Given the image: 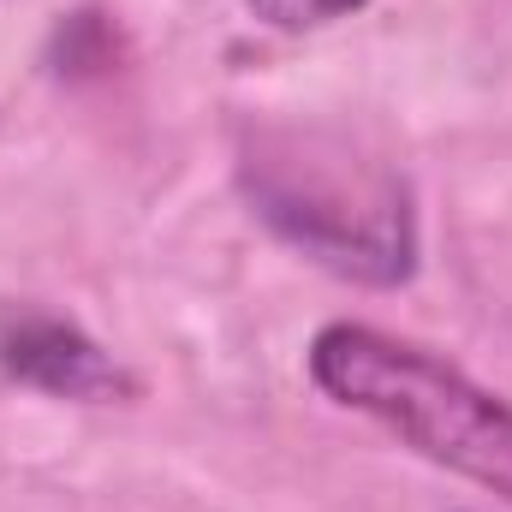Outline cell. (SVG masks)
Returning a JSON list of instances; mask_svg holds the SVG:
<instances>
[{
    "label": "cell",
    "instance_id": "277c9868",
    "mask_svg": "<svg viewBox=\"0 0 512 512\" xmlns=\"http://www.w3.org/2000/svg\"><path fill=\"white\" fill-rule=\"evenodd\" d=\"M262 24H274V30H316V24H328V18H346V12H358L364 0H245Z\"/></svg>",
    "mask_w": 512,
    "mask_h": 512
},
{
    "label": "cell",
    "instance_id": "7a4b0ae2",
    "mask_svg": "<svg viewBox=\"0 0 512 512\" xmlns=\"http://www.w3.org/2000/svg\"><path fill=\"white\" fill-rule=\"evenodd\" d=\"M310 382L387 423L423 459L512 501V405L435 352L364 322H334L310 340Z\"/></svg>",
    "mask_w": 512,
    "mask_h": 512
},
{
    "label": "cell",
    "instance_id": "6da1fadb",
    "mask_svg": "<svg viewBox=\"0 0 512 512\" xmlns=\"http://www.w3.org/2000/svg\"><path fill=\"white\" fill-rule=\"evenodd\" d=\"M256 215L328 274L358 286H399L417 262L405 179L364 161L334 131H262L245 149Z\"/></svg>",
    "mask_w": 512,
    "mask_h": 512
},
{
    "label": "cell",
    "instance_id": "3957f363",
    "mask_svg": "<svg viewBox=\"0 0 512 512\" xmlns=\"http://www.w3.org/2000/svg\"><path fill=\"white\" fill-rule=\"evenodd\" d=\"M0 370L42 387V393H54V399L108 405V399H131L137 393V382L84 328H72L60 316H42V310H18V316L0 322Z\"/></svg>",
    "mask_w": 512,
    "mask_h": 512
}]
</instances>
